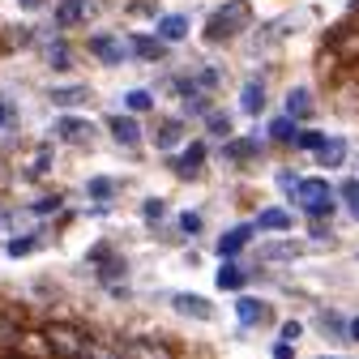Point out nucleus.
<instances>
[{
    "instance_id": "6e6552de",
    "label": "nucleus",
    "mask_w": 359,
    "mask_h": 359,
    "mask_svg": "<svg viewBox=\"0 0 359 359\" xmlns=\"http://www.w3.org/2000/svg\"><path fill=\"white\" fill-rule=\"evenodd\" d=\"M257 227H261V231H291L295 218H291L287 210H278V205H269V210L257 214Z\"/></svg>"
},
{
    "instance_id": "4468645a",
    "label": "nucleus",
    "mask_w": 359,
    "mask_h": 359,
    "mask_svg": "<svg viewBox=\"0 0 359 359\" xmlns=\"http://www.w3.org/2000/svg\"><path fill=\"white\" fill-rule=\"evenodd\" d=\"M86 5H90V0H60L56 22H60V26H77V22L86 18Z\"/></svg>"
},
{
    "instance_id": "9b49d317",
    "label": "nucleus",
    "mask_w": 359,
    "mask_h": 359,
    "mask_svg": "<svg viewBox=\"0 0 359 359\" xmlns=\"http://www.w3.org/2000/svg\"><path fill=\"white\" fill-rule=\"evenodd\" d=\"M201 163H205V146H201V142H193V146L180 150L175 171H180V175H193V171H201Z\"/></svg>"
},
{
    "instance_id": "412c9836",
    "label": "nucleus",
    "mask_w": 359,
    "mask_h": 359,
    "mask_svg": "<svg viewBox=\"0 0 359 359\" xmlns=\"http://www.w3.org/2000/svg\"><path fill=\"white\" fill-rule=\"evenodd\" d=\"M86 95H90L86 86H65V90H52V99H56L60 107H73V103H81Z\"/></svg>"
},
{
    "instance_id": "f257e3e1",
    "label": "nucleus",
    "mask_w": 359,
    "mask_h": 359,
    "mask_svg": "<svg viewBox=\"0 0 359 359\" xmlns=\"http://www.w3.org/2000/svg\"><path fill=\"white\" fill-rule=\"evenodd\" d=\"M295 201L312 218H330L334 214V193H330L325 180H317V175H312V180H295Z\"/></svg>"
},
{
    "instance_id": "423d86ee",
    "label": "nucleus",
    "mask_w": 359,
    "mask_h": 359,
    "mask_svg": "<svg viewBox=\"0 0 359 359\" xmlns=\"http://www.w3.org/2000/svg\"><path fill=\"white\" fill-rule=\"evenodd\" d=\"M252 231H257V222H244V227H236V231H227V236H222L218 240V252H222V261H231L248 240H252Z\"/></svg>"
},
{
    "instance_id": "0eeeda50",
    "label": "nucleus",
    "mask_w": 359,
    "mask_h": 359,
    "mask_svg": "<svg viewBox=\"0 0 359 359\" xmlns=\"http://www.w3.org/2000/svg\"><path fill=\"white\" fill-rule=\"evenodd\" d=\"M90 52H95L103 65H120V60H124L120 39H111V34H95V39H90Z\"/></svg>"
},
{
    "instance_id": "aec40b11",
    "label": "nucleus",
    "mask_w": 359,
    "mask_h": 359,
    "mask_svg": "<svg viewBox=\"0 0 359 359\" xmlns=\"http://www.w3.org/2000/svg\"><path fill=\"white\" fill-rule=\"evenodd\" d=\"M222 291H240L244 287V274H240V269L231 265V261H222V269H218V278H214Z\"/></svg>"
},
{
    "instance_id": "f03ea898",
    "label": "nucleus",
    "mask_w": 359,
    "mask_h": 359,
    "mask_svg": "<svg viewBox=\"0 0 359 359\" xmlns=\"http://www.w3.org/2000/svg\"><path fill=\"white\" fill-rule=\"evenodd\" d=\"M244 26H248V5H244V0H231V5H222V9L205 22V39H210V43L236 39Z\"/></svg>"
},
{
    "instance_id": "72a5a7b5",
    "label": "nucleus",
    "mask_w": 359,
    "mask_h": 359,
    "mask_svg": "<svg viewBox=\"0 0 359 359\" xmlns=\"http://www.w3.org/2000/svg\"><path fill=\"white\" fill-rule=\"evenodd\" d=\"M274 355H278V359H291V338H287V342H278V346H274Z\"/></svg>"
},
{
    "instance_id": "f3484780",
    "label": "nucleus",
    "mask_w": 359,
    "mask_h": 359,
    "mask_svg": "<svg viewBox=\"0 0 359 359\" xmlns=\"http://www.w3.org/2000/svg\"><path fill=\"white\" fill-rule=\"evenodd\" d=\"M240 107H244L248 116H257V111L265 107V86H261V81H248V86H244V95H240Z\"/></svg>"
},
{
    "instance_id": "1a4fd4ad",
    "label": "nucleus",
    "mask_w": 359,
    "mask_h": 359,
    "mask_svg": "<svg viewBox=\"0 0 359 359\" xmlns=\"http://www.w3.org/2000/svg\"><path fill=\"white\" fill-rule=\"evenodd\" d=\"M236 317H240V325H261V321H269V304H261V299H240L236 304Z\"/></svg>"
},
{
    "instance_id": "ddd939ff",
    "label": "nucleus",
    "mask_w": 359,
    "mask_h": 359,
    "mask_svg": "<svg viewBox=\"0 0 359 359\" xmlns=\"http://www.w3.org/2000/svg\"><path fill=\"white\" fill-rule=\"evenodd\" d=\"M308 111H312V95L304 86H295L291 95H287V116H295V120H308Z\"/></svg>"
},
{
    "instance_id": "2eb2a0df",
    "label": "nucleus",
    "mask_w": 359,
    "mask_h": 359,
    "mask_svg": "<svg viewBox=\"0 0 359 359\" xmlns=\"http://www.w3.org/2000/svg\"><path fill=\"white\" fill-rule=\"evenodd\" d=\"M317 158H321V167H338L346 158V142L342 137H325V146L317 150Z\"/></svg>"
},
{
    "instance_id": "6ab92c4d",
    "label": "nucleus",
    "mask_w": 359,
    "mask_h": 359,
    "mask_svg": "<svg viewBox=\"0 0 359 359\" xmlns=\"http://www.w3.org/2000/svg\"><path fill=\"white\" fill-rule=\"evenodd\" d=\"M133 48H137L142 60H158V56H163V39H154V34H137V39H133Z\"/></svg>"
},
{
    "instance_id": "7c9ffc66",
    "label": "nucleus",
    "mask_w": 359,
    "mask_h": 359,
    "mask_svg": "<svg viewBox=\"0 0 359 359\" xmlns=\"http://www.w3.org/2000/svg\"><path fill=\"white\" fill-rule=\"evenodd\" d=\"M142 214H146L150 222H154V218H163V201H158V197H150V201L142 205Z\"/></svg>"
},
{
    "instance_id": "f8f14e48",
    "label": "nucleus",
    "mask_w": 359,
    "mask_h": 359,
    "mask_svg": "<svg viewBox=\"0 0 359 359\" xmlns=\"http://www.w3.org/2000/svg\"><path fill=\"white\" fill-rule=\"evenodd\" d=\"M189 34V18H180V13H167L163 22H158V39L163 43H180Z\"/></svg>"
},
{
    "instance_id": "39448f33",
    "label": "nucleus",
    "mask_w": 359,
    "mask_h": 359,
    "mask_svg": "<svg viewBox=\"0 0 359 359\" xmlns=\"http://www.w3.org/2000/svg\"><path fill=\"white\" fill-rule=\"evenodd\" d=\"M171 304H175V312H180V317H197V321H214V304H210V299H201V295H175Z\"/></svg>"
},
{
    "instance_id": "20e7f679",
    "label": "nucleus",
    "mask_w": 359,
    "mask_h": 359,
    "mask_svg": "<svg viewBox=\"0 0 359 359\" xmlns=\"http://www.w3.org/2000/svg\"><path fill=\"white\" fill-rule=\"evenodd\" d=\"M56 137H60V142L86 146V142H95V124L81 120V116H60V120H56Z\"/></svg>"
},
{
    "instance_id": "7ed1b4c3",
    "label": "nucleus",
    "mask_w": 359,
    "mask_h": 359,
    "mask_svg": "<svg viewBox=\"0 0 359 359\" xmlns=\"http://www.w3.org/2000/svg\"><path fill=\"white\" fill-rule=\"evenodd\" d=\"M325 48H334L342 60H355V56H359V22H342V26L325 39Z\"/></svg>"
},
{
    "instance_id": "cd10ccee",
    "label": "nucleus",
    "mask_w": 359,
    "mask_h": 359,
    "mask_svg": "<svg viewBox=\"0 0 359 359\" xmlns=\"http://www.w3.org/2000/svg\"><path fill=\"white\" fill-rule=\"evenodd\" d=\"M34 248V236H18V240H9V257H26Z\"/></svg>"
},
{
    "instance_id": "5701e85b",
    "label": "nucleus",
    "mask_w": 359,
    "mask_h": 359,
    "mask_svg": "<svg viewBox=\"0 0 359 359\" xmlns=\"http://www.w3.org/2000/svg\"><path fill=\"white\" fill-rule=\"evenodd\" d=\"M86 193L103 201V197H111V193H116V184H111V180H107V175H95V180H90V184H86Z\"/></svg>"
},
{
    "instance_id": "b1692460",
    "label": "nucleus",
    "mask_w": 359,
    "mask_h": 359,
    "mask_svg": "<svg viewBox=\"0 0 359 359\" xmlns=\"http://www.w3.org/2000/svg\"><path fill=\"white\" fill-rule=\"evenodd\" d=\"M150 103H154V99L146 95V90H128V99H124L128 111H150Z\"/></svg>"
},
{
    "instance_id": "c85d7f7f",
    "label": "nucleus",
    "mask_w": 359,
    "mask_h": 359,
    "mask_svg": "<svg viewBox=\"0 0 359 359\" xmlns=\"http://www.w3.org/2000/svg\"><path fill=\"white\" fill-rule=\"evenodd\" d=\"M321 330H325V338H330V334H334V338L346 334V330H342V317H334V312H325V317H321Z\"/></svg>"
},
{
    "instance_id": "a878e982",
    "label": "nucleus",
    "mask_w": 359,
    "mask_h": 359,
    "mask_svg": "<svg viewBox=\"0 0 359 359\" xmlns=\"http://www.w3.org/2000/svg\"><path fill=\"white\" fill-rule=\"evenodd\" d=\"M180 231L197 236V231H201V214H197V210H184V214H180Z\"/></svg>"
},
{
    "instance_id": "473e14b6",
    "label": "nucleus",
    "mask_w": 359,
    "mask_h": 359,
    "mask_svg": "<svg viewBox=\"0 0 359 359\" xmlns=\"http://www.w3.org/2000/svg\"><path fill=\"white\" fill-rule=\"evenodd\" d=\"M9 120H13V107H9V103H5V99H0V128H5V124H9Z\"/></svg>"
},
{
    "instance_id": "a211bd4d",
    "label": "nucleus",
    "mask_w": 359,
    "mask_h": 359,
    "mask_svg": "<svg viewBox=\"0 0 359 359\" xmlns=\"http://www.w3.org/2000/svg\"><path fill=\"white\" fill-rule=\"evenodd\" d=\"M269 137H274V142H295V137H299V133H295V116L269 120Z\"/></svg>"
},
{
    "instance_id": "f704fd0d",
    "label": "nucleus",
    "mask_w": 359,
    "mask_h": 359,
    "mask_svg": "<svg viewBox=\"0 0 359 359\" xmlns=\"http://www.w3.org/2000/svg\"><path fill=\"white\" fill-rule=\"evenodd\" d=\"M346 334H351V338H355V342H359V317H355V321H351V330H346Z\"/></svg>"
},
{
    "instance_id": "9d476101",
    "label": "nucleus",
    "mask_w": 359,
    "mask_h": 359,
    "mask_svg": "<svg viewBox=\"0 0 359 359\" xmlns=\"http://www.w3.org/2000/svg\"><path fill=\"white\" fill-rule=\"evenodd\" d=\"M111 137L120 146H137L142 142V128H137V120H128V116H111Z\"/></svg>"
},
{
    "instance_id": "2f4dec72",
    "label": "nucleus",
    "mask_w": 359,
    "mask_h": 359,
    "mask_svg": "<svg viewBox=\"0 0 359 359\" xmlns=\"http://www.w3.org/2000/svg\"><path fill=\"white\" fill-rule=\"evenodd\" d=\"M34 210H39V214H52V210H60V197H43Z\"/></svg>"
},
{
    "instance_id": "393cba45",
    "label": "nucleus",
    "mask_w": 359,
    "mask_h": 359,
    "mask_svg": "<svg viewBox=\"0 0 359 359\" xmlns=\"http://www.w3.org/2000/svg\"><path fill=\"white\" fill-rule=\"evenodd\" d=\"M257 154V142H227V158H252Z\"/></svg>"
},
{
    "instance_id": "c756f323",
    "label": "nucleus",
    "mask_w": 359,
    "mask_h": 359,
    "mask_svg": "<svg viewBox=\"0 0 359 359\" xmlns=\"http://www.w3.org/2000/svg\"><path fill=\"white\" fill-rule=\"evenodd\" d=\"M56 69H69V48H65V43H56V48H52V56H48Z\"/></svg>"
},
{
    "instance_id": "bb28decb",
    "label": "nucleus",
    "mask_w": 359,
    "mask_h": 359,
    "mask_svg": "<svg viewBox=\"0 0 359 359\" xmlns=\"http://www.w3.org/2000/svg\"><path fill=\"white\" fill-rule=\"evenodd\" d=\"M295 146H299V150H321V146H325V137H321V133H299Z\"/></svg>"
},
{
    "instance_id": "c9c22d12",
    "label": "nucleus",
    "mask_w": 359,
    "mask_h": 359,
    "mask_svg": "<svg viewBox=\"0 0 359 359\" xmlns=\"http://www.w3.org/2000/svg\"><path fill=\"white\" fill-rule=\"evenodd\" d=\"M22 5H26V9H30V5H39V0H22Z\"/></svg>"
},
{
    "instance_id": "dca6fc26",
    "label": "nucleus",
    "mask_w": 359,
    "mask_h": 359,
    "mask_svg": "<svg viewBox=\"0 0 359 359\" xmlns=\"http://www.w3.org/2000/svg\"><path fill=\"white\" fill-rule=\"evenodd\" d=\"M180 137H184V120H167V124L154 133V146H158V150H171Z\"/></svg>"
},
{
    "instance_id": "4be33fe9",
    "label": "nucleus",
    "mask_w": 359,
    "mask_h": 359,
    "mask_svg": "<svg viewBox=\"0 0 359 359\" xmlns=\"http://www.w3.org/2000/svg\"><path fill=\"white\" fill-rule=\"evenodd\" d=\"M205 124H210L214 137H231V120L222 116V111H210V116H205Z\"/></svg>"
}]
</instances>
